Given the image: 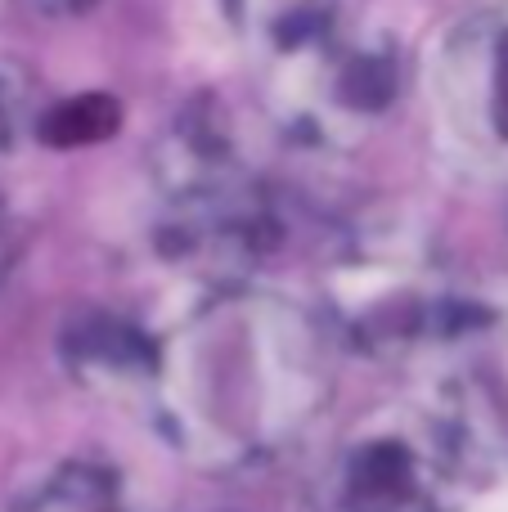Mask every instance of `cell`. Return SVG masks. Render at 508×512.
Masks as SVG:
<instances>
[{
	"instance_id": "cell-1",
	"label": "cell",
	"mask_w": 508,
	"mask_h": 512,
	"mask_svg": "<svg viewBox=\"0 0 508 512\" xmlns=\"http://www.w3.org/2000/svg\"><path fill=\"white\" fill-rule=\"evenodd\" d=\"M153 409L176 450L239 468L293 441L329 396L324 337L270 297H225L158 351Z\"/></svg>"
},
{
	"instance_id": "cell-2",
	"label": "cell",
	"mask_w": 508,
	"mask_h": 512,
	"mask_svg": "<svg viewBox=\"0 0 508 512\" xmlns=\"http://www.w3.org/2000/svg\"><path fill=\"white\" fill-rule=\"evenodd\" d=\"M464 445L428 414L392 409L356 427L338 454L333 495L342 512H455Z\"/></svg>"
},
{
	"instance_id": "cell-3",
	"label": "cell",
	"mask_w": 508,
	"mask_h": 512,
	"mask_svg": "<svg viewBox=\"0 0 508 512\" xmlns=\"http://www.w3.org/2000/svg\"><path fill=\"white\" fill-rule=\"evenodd\" d=\"M450 126L486 158H508V0L473 14L441 59Z\"/></svg>"
},
{
	"instance_id": "cell-4",
	"label": "cell",
	"mask_w": 508,
	"mask_h": 512,
	"mask_svg": "<svg viewBox=\"0 0 508 512\" xmlns=\"http://www.w3.org/2000/svg\"><path fill=\"white\" fill-rule=\"evenodd\" d=\"M230 23L248 54H257L266 81L297 68L347 27L338 0H225Z\"/></svg>"
},
{
	"instance_id": "cell-5",
	"label": "cell",
	"mask_w": 508,
	"mask_h": 512,
	"mask_svg": "<svg viewBox=\"0 0 508 512\" xmlns=\"http://www.w3.org/2000/svg\"><path fill=\"white\" fill-rule=\"evenodd\" d=\"M158 351L135 324L108 310H86L63 328V360L86 387L95 391H153L158 378Z\"/></svg>"
},
{
	"instance_id": "cell-6",
	"label": "cell",
	"mask_w": 508,
	"mask_h": 512,
	"mask_svg": "<svg viewBox=\"0 0 508 512\" xmlns=\"http://www.w3.org/2000/svg\"><path fill=\"white\" fill-rule=\"evenodd\" d=\"M23 512H140L126 481L104 463H68L59 468Z\"/></svg>"
},
{
	"instance_id": "cell-7",
	"label": "cell",
	"mask_w": 508,
	"mask_h": 512,
	"mask_svg": "<svg viewBox=\"0 0 508 512\" xmlns=\"http://www.w3.org/2000/svg\"><path fill=\"white\" fill-rule=\"evenodd\" d=\"M117 122H122V113H117L113 95H77L45 108L36 135L45 144H54V149H72V144H95L104 135H113Z\"/></svg>"
},
{
	"instance_id": "cell-8",
	"label": "cell",
	"mask_w": 508,
	"mask_h": 512,
	"mask_svg": "<svg viewBox=\"0 0 508 512\" xmlns=\"http://www.w3.org/2000/svg\"><path fill=\"white\" fill-rule=\"evenodd\" d=\"M36 126H41V108H36L32 81L23 77V68L0 59V167L18 158V149L36 135Z\"/></svg>"
},
{
	"instance_id": "cell-9",
	"label": "cell",
	"mask_w": 508,
	"mask_h": 512,
	"mask_svg": "<svg viewBox=\"0 0 508 512\" xmlns=\"http://www.w3.org/2000/svg\"><path fill=\"white\" fill-rule=\"evenodd\" d=\"M14 256H18V234H14V221H9L5 203H0V283L14 270Z\"/></svg>"
},
{
	"instance_id": "cell-10",
	"label": "cell",
	"mask_w": 508,
	"mask_h": 512,
	"mask_svg": "<svg viewBox=\"0 0 508 512\" xmlns=\"http://www.w3.org/2000/svg\"><path fill=\"white\" fill-rule=\"evenodd\" d=\"M90 5H95V0H32V9H41L45 18H77V14H86Z\"/></svg>"
}]
</instances>
